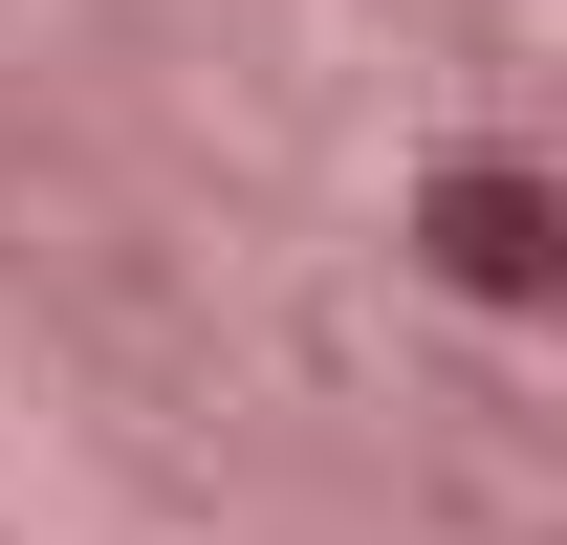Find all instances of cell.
I'll return each instance as SVG.
<instances>
[{"instance_id":"obj_1","label":"cell","mask_w":567,"mask_h":545,"mask_svg":"<svg viewBox=\"0 0 567 545\" xmlns=\"http://www.w3.org/2000/svg\"><path fill=\"white\" fill-rule=\"evenodd\" d=\"M415 263L458 284V306H546L567 284V197L524 175V153H436L415 175Z\"/></svg>"}]
</instances>
